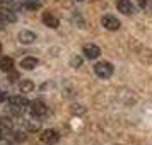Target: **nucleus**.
I'll return each mask as SVG.
<instances>
[{
  "mask_svg": "<svg viewBox=\"0 0 152 145\" xmlns=\"http://www.w3.org/2000/svg\"><path fill=\"white\" fill-rule=\"evenodd\" d=\"M29 106V101L24 96H12L9 99V111L12 114H22Z\"/></svg>",
  "mask_w": 152,
  "mask_h": 145,
  "instance_id": "nucleus-1",
  "label": "nucleus"
},
{
  "mask_svg": "<svg viewBox=\"0 0 152 145\" xmlns=\"http://www.w3.org/2000/svg\"><path fill=\"white\" fill-rule=\"evenodd\" d=\"M113 65L108 62H99L94 65V74H96L99 79H110L113 75Z\"/></svg>",
  "mask_w": 152,
  "mask_h": 145,
  "instance_id": "nucleus-2",
  "label": "nucleus"
},
{
  "mask_svg": "<svg viewBox=\"0 0 152 145\" xmlns=\"http://www.w3.org/2000/svg\"><path fill=\"white\" fill-rule=\"evenodd\" d=\"M29 113L34 118H43L48 114V108H46V104L43 103V101L36 99L33 103H29Z\"/></svg>",
  "mask_w": 152,
  "mask_h": 145,
  "instance_id": "nucleus-3",
  "label": "nucleus"
},
{
  "mask_svg": "<svg viewBox=\"0 0 152 145\" xmlns=\"http://www.w3.org/2000/svg\"><path fill=\"white\" fill-rule=\"evenodd\" d=\"M101 24L108 31H118L120 29V21H118L115 15H103L101 17Z\"/></svg>",
  "mask_w": 152,
  "mask_h": 145,
  "instance_id": "nucleus-4",
  "label": "nucleus"
},
{
  "mask_svg": "<svg viewBox=\"0 0 152 145\" xmlns=\"http://www.w3.org/2000/svg\"><path fill=\"white\" fill-rule=\"evenodd\" d=\"M82 53H84V56H86L87 60H94V58H97V56L101 55V48H99L97 44L89 43V44H86V46L82 48Z\"/></svg>",
  "mask_w": 152,
  "mask_h": 145,
  "instance_id": "nucleus-5",
  "label": "nucleus"
},
{
  "mask_svg": "<svg viewBox=\"0 0 152 145\" xmlns=\"http://www.w3.org/2000/svg\"><path fill=\"white\" fill-rule=\"evenodd\" d=\"M43 24L46 26V28L50 29H56L58 26H60V21H58V17L56 15H53L51 12H43Z\"/></svg>",
  "mask_w": 152,
  "mask_h": 145,
  "instance_id": "nucleus-6",
  "label": "nucleus"
},
{
  "mask_svg": "<svg viewBox=\"0 0 152 145\" xmlns=\"http://www.w3.org/2000/svg\"><path fill=\"white\" fill-rule=\"evenodd\" d=\"M39 138H41L43 144H55V142H58L60 135H58V131H55V130H45L41 135H39Z\"/></svg>",
  "mask_w": 152,
  "mask_h": 145,
  "instance_id": "nucleus-7",
  "label": "nucleus"
},
{
  "mask_svg": "<svg viewBox=\"0 0 152 145\" xmlns=\"http://www.w3.org/2000/svg\"><path fill=\"white\" fill-rule=\"evenodd\" d=\"M116 7H118V10L125 15H132L133 10H135V7H133V4H132L130 0H118Z\"/></svg>",
  "mask_w": 152,
  "mask_h": 145,
  "instance_id": "nucleus-8",
  "label": "nucleus"
},
{
  "mask_svg": "<svg viewBox=\"0 0 152 145\" xmlns=\"http://www.w3.org/2000/svg\"><path fill=\"white\" fill-rule=\"evenodd\" d=\"M17 38H19V41H21L22 44H31V43H34L36 34L33 33V31H21Z\"/></svg>",
  "mask_w": 152,
  "mask_h": 145,
  "instance_id": "nucleus-9",
  "label": "nucleus"
},
{
  "mask_svg": "<svg viewBox=\"0 0 152 145\" xmlns=\"http://www.w3.org/2000/svg\"><path fill=\"white\" fill-rule=\"evenodd\" d=\"M21 67L24 70H34L36 67H38V58H34V56H26V58H22Z\"/></svg>",
  "mask_w": 152,
  "mask_h": 145,
  "instance_id": "nucleus-10",
  "label": "nucleus"
},
{
  "mask_svg": "<svg viewBox=\"0 0 152 145\" xmlns=\"http://www.w3.org/2000/svg\"><path fill=\"white\" fill-rule=\"evenodd\" d=\"M14 68V60L10 56H2L0 58V70L2 72H10Z\"/></svg>",
  "mask_w": 152,
  "mask_h": 145,
  "instance_id": "nucleus-11",
  "label": "nucleus"
},
{
  "mask_svg": "<svg viewBox=\"0 0 152 145\" xmlns=\"http://www.w3.org/2000/svg\"><path fill=\"white\" fill-rule=\"evenodd\" d=\"M0 19L4 22H14L17 19V15L10 10V9H0Z\"/></svg>",
  "mask_w": 152,
  "mask_h": 145,
  "instance_id": "nucleus-12",
  "label": "nucleus"
},
{
  "mask_svg": "<svg viewBox=\"0 0 152 145\" xmlns=\"http://www.w3.org/2000/svg\"><path fill=\"white\" fill-rule=\"evenodd\" d=\"M19 89H21V92H29V90L34 89V84L31 82V80H22L19 84Z\"/></svg>",
  "mask_w": 152,
  "mask_h": 145,
  "instance_id": "nucleus-13",
  "label": "nucleus"
},
{
  "mask_svg": "<svg viewBox=\"0 0 152 145\" xmlns=\"http://www.w3.org/2000/svg\"><path fill=\"white\" fill-rule=\"evenodd\" d=\"M138 5H140V9H144L145 12L152 10V2L151 0H138Z\"/></svg>",
  "mask_w": 152,
  "mask_h": 145,
  "instance_id": "nucleus-14",
  "label": "nucleus"
},
{
  "mask_svg": "<svg viewBox=\"0 0 152 145\" xmlns=\"http://www.w3.org/2000/svg\"><path fill=\"white\" fill-rule=\"evenodd\" d=\"M5 97H7V94H5V92H4V90H0V103H2V101H4V99H5Z\"/></svg>",
  "mask_w": 152,
  "mask_h": 145,
  "instance_id": "nucleus-15",
  "label": "nucleus"
},
{
  "mask_svg": "<svg viewBox=\"0 0 152 145\" xmlns=\"http://www.w3.org/2000/svg\"><path fill=\"white\" fill-rule=\"evenodd\" d=\"M4 24H7V22H4V21H2V19H0V31L4 29Z\"/></svg>",
  "mask_w": 152,
  "mask_h": 145,
  "instance_id": "nucleus-16",
  "label": "nucleus"
},
{
  "mask_svg": "<svg viewBox=\"0 0 152 145\" xmlns=\"http://www.w3.org/2000/svg\"><path fill=\"white\" fill-rule=\"evenodd\" d=\"M77 2H84V0H77Z\"/></svg>",
  "mask_w": 152,
  "mask_h": 145,
  "instance_id": "nucleus-17",
  "label": "nucleus"
},
{
  "mask_svg": "<svg viewBox=\"0 0 152 145\" xmlns=\"http://www.w3.org/2000/svg\"><path fill=\"white\" fill-rule=\"evenodd\" d=\"M0 51H2V44H0Z\"/></svg>",
  "mask_w": 152,
  "mask_h": 145,
  "instance_id": "nucleus-18",
  "label": "nucleus"
},
{
  "mask_svg": "<svg viewBox=\"0 0 152 145\" xmlns=\"http://www.w3.org/2000/svg\"><path fill=\"white\" fill-rule=\"evenodd\" d=\"M2 2H4V0H0V4H2Z\"/></svg>",
  "mask_w": 152,
  "mask_h": 145,
  "instance_id": "nucleus-19",
  "label": "nucleus"
}]
</instances>
